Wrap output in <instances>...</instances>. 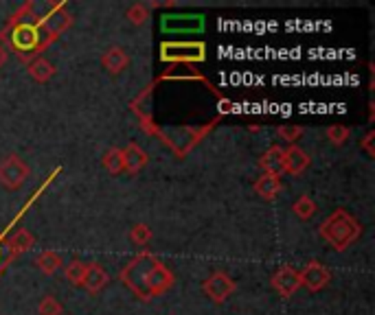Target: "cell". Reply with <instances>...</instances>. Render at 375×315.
I'll return each instance as SVG.
<instances>
[{
    "label": "cell",
    "instance_id": "7",
    "mask_svg": "<svg viewBox=\"0 0 375 315\" xmlns=\"http://www.w3.org/2000/svg\"><path fill=\"white\" fill-rule=\"evenodd\" d=\"M298 278H301V287H308L310 292H322L332 282V272L322 262L310 260L303 272H298Z\"/></svg>",
    "mask_w": 375,
    "mask_h": 315
},
{
    "label": "cell",
    "instance_id": "22",
    "mask_svg": "<svg viewBox=\"0 0 375 315\" xmlns=\"http://www.w3.org/2000/svg\"><path fill=\"white\" fill-rule=\"evenodd\" d=\"M64 306L55 296H44L38 304V313L40 315H62Z\"/></svg>",
    "mask_w": 375,
    "mask_h": 315
},
{
    "label": "cell",
    "instance_id": "21",
    "mask_svg": "<svg viewBox=\"0 0 375 315\" xmlns=\"http://www.w3.org/2000/svg\"><path fill=\"white\" fill-rule=\"evenodd\" d=\"M152 236H154L152 228L145 226V223H136L130 230V241L136 243V245H147L149 241H152Z\"/></svg>",
    "mask_w": 375,
    "mask_h": 315
},
{
    "label": "cell",
    "instance_id": "16",
    "mask_svg": "<svg viewBox=\"0 0 375 315\" xmlns=\"http://www.w3.org/2000/svg\"><path fill=\"white\" fill-rule=\"evenodd\" d=\"M36 265L42 274L53 276L64 265V260H62V254H58L55 250H44L36 256Z\"/></svg>",
    "mask_w": 375,
    "mask_h": 315
},
{
    "label": "cell",
    "instance_id": "20",
    "mask_svg": "<svg viewBox=\"0 0 375 315\" xmlns=\"http://www.w3.org/2000/svg\"><path fill=\"white\" fill-rule=\"evenodd\" d=\"M104 169L110 175H121L123 173V149L112 147V149L106 151V155H104Z\"/></svg>",
    "mask_w": 375,
    "mask_h": 315
},
{
    "label": "cell",
    "instance_id": "1",
    "mask_svg": "<svg viewBox=\"0 0 375 315\" xmlns=\"http://www.w3.org/2000/svg\"><path fill=\"white\" fill-rule=\"evenodd\" d=\"M9 29V40H11V48L18 52L20 62H31L36 57H40L38 52H42L51 40H48L40 26L31 20V13H29V3L22 5L18 9V13H13V18L9 20L7 24Z\"/></svg>",
    "mask_w": 375,
    "mask_h": 315
},
{
    "label": "cell",
    "instance_id": "28",
    "mask_svg": "<svg viewBox=\"0 0 375 315\" xmlns=\"http://www.w3.org/2000/svg\"><path fill=\"white\" fill-rule=\"evenodd\" d=\"M229 105H231L229 101H222V112H229V110H231Z\"/></svg>",
    "mask_w": 375,
    "mask_h": 315
},
{
    "label": "cell",
    "instance_id": "14",
    "mask_svg": "<svg viewBox=\"0 0 375 315\" xmlns=\"http://www.w3.org/2000/svg\"><path fill=\"white\" fill-rule=\"evenodd\" d=\"M108 272L99 265V262H88V270H86V278H84V289L88 294H99L102 289L108 284Z\"/></svg>",
    "mask_w": 375,
    "mask_h": 315
},
{
    "label": "cell",
    "instance_id": "24",
    "mask_svg": "<svg viewBox=\"0 0 375 315\" xmlns=\"http://www.w3.org/2000/svg\"><path fill=\"white\" fill-rule=\"evenodd\" d=\"M349 127H344V125H332L330 129H327V140L334 145V147H340V145H344L347 140H349Z\"/></svg>",
    "mask_w": 375,
    "mask_h": 315
},
{
    "label": "cell",
    "instance_id": "27",
    "mask_svg": "<svg viewBox=\"0 0 375 315\" xmlns=\"http://www.w3.org/2000/svg\"><path fill=\"white\" fill-rule=\"evenodd\" d=\"M7 55H9V50H7V46L0 42V68H3L5 64H7Z\"/></svg>",
    "mask_w": 375,
    "mask_h": 315
},
{
    "label": "cell",
    "instance_id": "13",
    "mask_svg": "<svg viewBox=\"0 0 375 315\" xmlns=\"http://www.w3.org/2000/svg\"><path fill=\"white\" fill-rule=\"evenodd\" d=\"M281 191H283V184H281V177H279V175H268V173H263V175L255 182V193H257L261 199H266V201L277 199Z\"/></svg>",
    "mask_w": 375,
    "mask_h": 315
},
{
    "label": "cell",
    "instance_id": "23",
    "mask_svg": "<svg viewBox=\"0 0 375 315\" xmlns=\"http://www.w3.org/2000/svg\"><path fill=\"white\" fill-rule=\"evenodd\" d=\"M125 18L132 24H145L149 20V7L145 3H134L128 11H125Z\"/></svg>",
    "mask_w": 375,
    "mask_h": 315
},
{
    "label": "cell",
    "instance_id": "15",
    "mask_svg": "<svg viewBox=\"0 0 375 315\" xmlns=\"http://www.w3.org/2000/svg\"><path fill=\"white\" fill-rule=\"evenodd\" d=\"M259 167L268 175H283V149L281 147H270L261 158H259Z\"/></svg>",
    "mask_w": 375,
    "mask_h": 315
},
{
    "label": "cell",
    "instance_id": "26",
    "mask_svg": "<svg viewBox=\"0 0 375 315\" xmlns=\"http://www.w3.org/2000/svg\"><path fill=\"white\" fill-rule=\"evenodd\" d=\"M373 136H375L373 131H369V134L364 136V140H362V149H364L371 158L375 155V149H373V145H371V143H373Z\"/></svg>",
    "mask_w": 375,
    "mask_h": 315
},
{
    "label": "cell",
    "instance_id": "6",
    "mask_svg": "<svg viewBox=\"0 0 375 315\" xmlns=\"http://www.w3.org/2000/svg\"><path fill=\"white\" fill-rule=\"evenodd\" d=\"M235 287H237L235 280H233L227 272H213V274L205 280V284H202L205 294H207L213 302H217V304L227 302L229 296L235 292Z\"/></svg>",
    "mask_w": 375,
    "mask_h": 315
},
{
    "label": "cell",
    "instance_id": "17",
    "mask_svg": "<svg viewBox=\"0 0 375 315\" xmlns=\"http://www.w3.org/2000/svg\"><path fill=\"white\" fill-rule=\"evenodd\" d=\"M29 74L36 79L38 84H46V82H51L53 74H55V66L48 62L46 57H36L29 62Z\"/></svg>",
    "mask_w": 375,
    "mask_h": 315
},
{
    "label": "cell",
    "instance_id": "19",
    "mask_svg": "<svg viewBox=\"0 0 375 315\" xmlns=\"http://www.w3.org/2000/svg\"><path fill=\"white\" fill-rule=\"evenodd\" d=\"M86 270H88V262L75 258V260H70L68 265H66L64 276H66V280H68L70 284L82 287V284H84V278H86Z\"/></svg>",
    "mask_w": 375,
    "mask_h": 315
},
{
    "label": "cell",
    "instance_id": "18",
    "mask_svg": "<svg viewBox=\"0 0 375 315\" xmlns=\"http://www.w3.org/2000/svg\"><path fill=\"white\" fill-rule=\"evenodd\" d=\"M316 201L310 197V195H301L294 204H292V213L301 219V221H310L314 215H316Z\"/></svg>",
    "mask_w": 375,
    "mask_h": 315
},
{
    "label": "cell",
    "instance_id": "25",
    "mask_svg": "<svg viewBox=\"0 0 375 315\" xmlns=\"http://www.w3.org/2000/svg\"><path fill=\"white\" fill-rule=\"evenodd\" d=\"M277 134H279L283 140H288L290 145H294V143L298 140V136L303 134V127H298V125H281V127L277 129Z\"/></svg>",
    "mask_w": 375,
    "mask_h": 315
},
{
    "label": "cell",
    "instance_id": "4",
    "mask_svg": "<svg viewBox=\"0 0 375 315\" xmlns=\"http://www.w3.org/2000/svg\"><path fill=\"white\" fill-rule=\"evenodd\" d=\"M161 60L163 62H205L207 60V46L202 42H165L161 46Z\"/></svg>",
    "mask_w": 375,
    "mask_h": 315
},
{
    "label": "cell",
    "instance_id": "3",
    "mask_svg": "<svg viewBox=\"0 0 375 315\" xmlns=\"http://www.w3.org/2000/svg\"><path fill=\"white\" fill-rule=\"evenodd\" d=\"M156 262H158V258H156L152 252H141V254H136V256L128 262V265L121 270V280H123V284L128 287L130 292H132L138 300H143V302L152 300L147 284H149V278H152V272H154V267H156Z\"/></svg>",
    "mask_w": 375,
    "mask_h": 315
},
{
    "label": "cell",
    "instance_id": "5",
    "mask_svg": "<svg viewBox=\"0 0 375 315\" xmlns=\"http://www.w3.org/2000/svg\"><path fill=\"white\" fill-rule=\"evenodd\" d=\"M29 175H31V169L20 155L9 153L0 160V184H3L7 191H18L22 184L29 179Z\"/></svg>",
    "mask_w": 375,
    "mask_h": 315
},
{
    "label": "cell",
    "instance_id": "11",
    "mask_svg": "<svg viewBox=\"0 0 375 315\" xmlns=\"http://www.w3.org/2000/svg\"><path fill=\"white\" fill-rule=\"evenodd\" d=\"M33 248V234L29 232V230H24V228H20L11 239L7 241V258H5V265H9V262L13 260V258H18L20 254H24V252H29Z\"/></svg>",
    "mask_w": 375,
    "mask_h": 315
},
{
    "label": "cell",
    "instance_id": "12",
    "mask_svg": "<svg viewBox=\"0 0 375 315\" xmlns=\"http://www.w3.org/2000/svg\"><path fill=\"white\" fill-rule=\"evenodd\" d=\"M130 64L128 52H125L121 46H112L108 48L104 55H102V66L110 72V74H121Z\"/></svg>",
    "mask_w": 375,
    "mask_h": 315
},
{
    "label": "cell",
    "instance_id": "8",
    "mask_svg": "<svg viewBox=\"0 0 375 315\" xmlns=\"http://www.w3.org/2000/svg\"><path fill=\"white\" fill-rule=\"evenodd\" d=\"M272 289L277 292L281 298H290L298 292V287H301V278H298V272L294 267H279L277 272H274L272 276Z\"/></svg>",
    "mask_w": 375,
    "mask_h": 315
},
{
    "label": "cell",
    "instance_id": "9",
    "mask_svg": "<svg viewBox=\"0 0 375 315\" xmlns=\"http://www.w3.org/2000/svg\"><path fill=\"white\" fill-rule=\"evenodd\" d=\"M312 165V158L305 149L290 145L288 149H283V173L298 177L301 173H305V169Z\"/></svg>",
    "mask_w": 375,
    "mask_h": 315
},
{
    "label": "cell",
    "instance_id": "10",
    "mask_svg": "<svg viewBox=\"0 0 375 315\" xmlns=\"http://www.w3.org/2000/svg\"><path fill=\"white\" fill-rule=\"evenodd\" d=\"M149 162L147 151H143L136 143H130L123 149V173L128 175H136L138 171H143Z\"/></svg>",
    "mask_w": 375,
    "mask_h": 315
},
{
    "label": "cell",
    "instance_id": "2",
    "mask_svg": "<svg viewBox=\"0 0 375 315\" xmlns=\"http://www.w3.org/2000/svg\"><path fill=\"white\" fill-rule=\"evenodd\" d=\"M322 241H327L336 252H344L362 234L360 221L344 208H338L318 228Z\"/></svg>",
    "mask_w": 375,
    "mask_h": 315
}]
</instances>
